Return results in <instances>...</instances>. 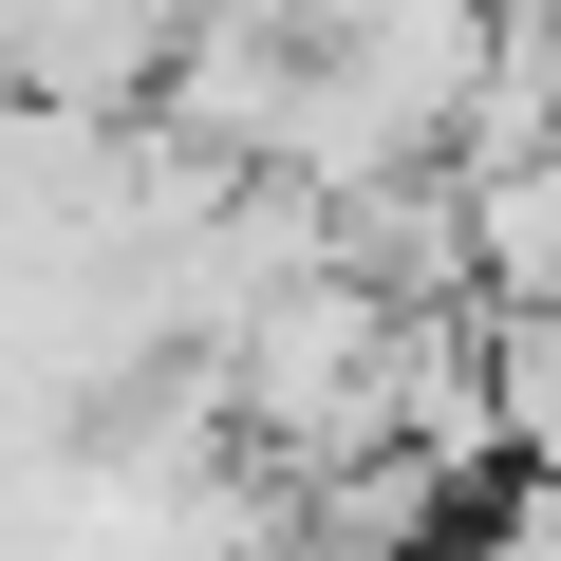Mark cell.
<instances>
[{
  "label": "cell",
  "mask_w": 561,
  "mask_h": 561,
  "mask_svg": "<svg viewBox=\"0 0 561 561\" xmlns=\"http://www.w3.org/2000/svg\"><path fill=\"white\" fill-rule=\"evenodd\" d=\"M486 449H505L524 486H561V300L486 319Z\"/></svg>",
  "instance_id": "1"
}]
</instances>
